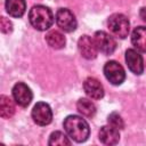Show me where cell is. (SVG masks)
Listing matches in <instances>:
<instances>
[{"mask_svg":"<svg viewBox=\"0 0 146 146\" xmlns=\"http://www.w3.org/2000/svg\"><path fill=\"white\" fill-rule=\"evenodd\" d=\"M63 125L67 136L76 143L86 141L90 135V128L88 122L78 115H68L64 120Z\"/></svg>","mask_w":146,"mask_h":146,"instance_id":"cell-1","label":"cell"},{"mask_svg":"<svg viewBox=\"0 0 146 146\" xmlns=\"http://www.w3.org/2000/svg\"><path fill=\"white\" fill-rule=\"evenodd\" d=\"M29 21L31 25L39 31L48 30L54 23V15L52 11L42 5H38L32 7L29 13Z\"/></svg>","mask_w":146,"mask_h":146,"instance_id":"cell-2","label":"cell"},{"mask_svg":"<svg viewBox=\"0 0 146 146\" xmlns=\"http://www.w3.org/2000/svg\"><path fill=\"white\" fill-rule=\"evenodd\" d=\"M107 26L111 33H113L115 36L120 39H124L128 36L130 23L127 16H124L123 14H113L108 17Z\"/></svg>","mask_w":146,"mask_h":146,"instance_id":"cell-3","label":"cell"},{"mask_svg":"<svg viewBox=\"0 0 146 146\" xmlns=\"http://www.w3.org/2000/svg\"><path fill=\"white\" fill-rule=\"evenodd\" d=\"M94 41L98 51L105 55H111L116 49V41L105 31H97L94 35Z\"/></svg>","mask_w":146,"mask_h":146,"instance_id":"cell-4","label":"cell"},{"mask_svg":"<svg viewBox=\"0 0 146 146\" xmlns=\"http://www.w3.org/2000/svg\"><path fill=\"white\" fill-rule=\"evenodd\" d=\"M104 74H105L106 79L114 86H119L125 80L124 68L115 60H110L105 64Z\"/></svg>","mask_w":146,"mask_h":146,"instance_id":"cell-5","label":"cell"},{"mask_svg":"<svg viewBox=\"0 0 146 146\" xmlns=\"http://www.w3.org/2000/svg\"><path fill=\"white\" fill-rule=\"evenodd\" d=\"M56 23L64 32H73L76 29V19L73 13L67 8H60L56 13Z\"/></svg>","mask_w":146,"mask_h":146,"instance_id":"cell-6","label":"cell"},{"mask_svg":"<svg viewBox=\"0 0 146 146\" xmlns=\"http://www.w3.org/2000/svg\"><path fill=\"white\" fill-rule=\"evenodd\" d=\"M32 119L39 125H48L52 120V112L47 103L39 102L33 106Z\"/></svg>","mask_w":146,"mask_h":146,"instance_id":"cell-7","label":"cell"},{"mask_svg":"<svg viewBox=\"0 0 146 146\" xmlns=\"http://www.w3.org/2000/svg\"><path fill=\"white\" fill-rule=\"evenodd\" d=\"M11 92H13V97H14L15 102L22 107L29 106L33 98V94H32L31 89L23 82L16 83L13 87Z\"/></svg>","mask_w":146,"mask_h":146,"instance_id":"cell-8","label":"cell"},{"mask_svg":"<svg viewBox=\"0 0 146 146\" xmlns=\"http://www.w3.org/2000/svg\"><path fill=\"white\" fill-rule=\"evenodd\" d=\"M125 63L128 65V68L132 73L140 75L144 72V60L141 55L137 50L128 49L125 51Z\"/></svg>","mask_w":146,"mask_h":146,"instance_id":"cell-9","label":"cell"},{"mask_svg":"<svg viewBox=\"0 0 146 146\" xmlns=\"http://www.w3.org/2000/svg\"><path fill=\"white\" fill-rule=\"evenodd\" d=\"M78 48L82 57L86 59H94L97 56L98 49L95 44L94 39L88 35H82L78 41Z\"/></svg>","mask_w":146,"mask_h":146,"instance_id":"cell-10","label":"cell"},{"mask_svg":"<svg viewBox=\"0 0 146 146\" xmlns=\"http://www.w3.org/2000/svg\"><path fill=\"white\" fill-rule=\"evenodd\" d=\"M83 89L91 99H100L104 97V88L102 83L95 78H88L83 82Z\"/></svg>","mask_w":146,"mask_h":146,"instance_id":"cell-11","label":"cell"},{"mask_svg":"<svg viewBox=\"0 0 146 146\" xmlns=\"http://www.w3.org/2000/svg\"><path fill=\"white\" fill-rule=\"evenodd\" d=\"M99 140L105 145H115L120 140L119 129L112 125H104L99 130Z\"/></svg>","mask_w":146,"mask_h":146,"instance_id":"cell-12","label":"cell"},{"mask_svg":"<svg viewBox=\"0 0 146 146\" xmlns=\"http://www.w3.org/2000/svg\"><path fill=\"white\" fill-rule=\"evenodd\" d=\"M131 42L137 50L141 52H146V27L145 26H138L132 31Z\"/></svg>","mask_w":146,"mask_h":146,"instance_id":"cell-13","label":"cell"},{"mask_svg":"<svg viewBox=\"0 0 146 146\" xmlns=\"http://www.w3.org/2000/svg\"><path fill=\"white\" fill-rule=\"evenodd\" d=\"M6 10L7 13L15 18L22 17L26 9L25 0H6Z\"/></svg>","mask_w":146,"mask_h":146,"instance_id":"cell-14","label":"cell"},{"mask_svg":"<svg viewBox=\"0 0 146 146\" xmlns=\"http://www.w3.org/2000/svg\"><path fill=\"white\" fill-rule=\"evenodd\" d=\"M46 41L54 49H62L66 43L65 36L56 30H51L46 34Z\"/></svg>","mask_w":146,"mask_h":146,"instance_id":"cell-15","label":"cell"},{"mask_svg":"<svg viewBox=\"0 0 146 146\" xmlns=\"http://www.w3.org/2000/svg\"><path fill=\"white\" fill-rule=\"evenodd\" d=\"M76 108L86 117H92L96 114V106L88 98H80L76 103Z\"/></svg>","mask_w":146,"mask_h":146,"instance_id":"cell-16","label":"cell"},{"mask_svg":"<svg viewBox=\"0 0 146 146\" xmlns=\"http://www.w3.org/2000/svg\"><path fill=\"white\" fill-rule=\"evenodd\" d=\"M14 114H15L14 102L9 97H7L5 95H1L0 96V115H1V117L9 119Z\"/></svg>","mask_w":146,"mask_h":146,"instance_id":"cell-17","label":"cell"},{"mask_svg":"<svg viewBox=\"0 0 146 146\" xmlns=\"http://www.w3.org/2000/svg\"><path fill=\"white\" fill-rule=\"evenodd\" d=\"M48 144L50 146H64V145H71V141L68 140L67 136L64 135L62 131H55L50 135Z\"/></svg>","mask_w":146,"mask_h":146,"instance_id":"cell-18","label":"cell"},{"mask_svg":"<svg viewBox=\"0 0 146 146\" xmlns=\"http://www.w3.org/2000/svg\"><path fill=\"white\" fill-rule=\"evenodd\" d=\"M107 122L110 125L116 128V129H123L124 128V122L123 119L117 114V113H111L107 117Z\"/></svg>","mask_w":146,"mask_h":146,"instance_id":"cell-19","label":"cell"},{"mask_svg":"<svg viewBox=\"0 0 146 146\" xmlns=\"http://www.w3.org/2000/svg\"><path fill=\"white\" fill-rule=\"evenodd\" d=\"M0 30L3 33H10L13 31V24H11V22L8 18L3 17V16L0 18Z\"/></svg>","mask_w":146,"mask_h":146,"instance_id":"cell-20","label":"cell"},{"mask_svg":"<svg viewBox=\"0 0 146 146\" xmlns=\"http://www.w3.org/2000/svg\"><path fill=\"white\" fill-rule=\"evenodd\" d=\"M139 15H140L141 19H143V21L146 23V8H145V7L140 9V13H139Z\"/></svg>","mask_w":146,"mask_h":146,"instance_id":"cell-21","label":"cell"}]
</instances>
